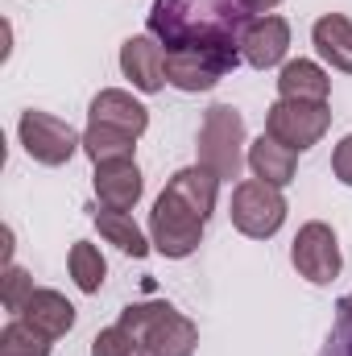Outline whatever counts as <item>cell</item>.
I'll list each match as a JSON object with an SVG mask.
<instances>
[{
	"label": "cell",
	"mask_w": 352,
	"mask_h": 356,
	"mask_svg": "<svg viewBox=\"0 0 352 356\" xmlns=\"http://www.w3.org/2000/svg\"><path fill=\"white\" fill-rule=\"evenodd\" d=\"M237 25L241 13L224 0H154L145 17V33H154L166 50V83L186 95L211 91L245 63Z\"/></svg>",
	"instance_id": "obj_1"
},
{
	"label": "cell",
	"mask_w": 352,
	"mask_h": 356,
	"mask_svg": "<svg viewBox=\"0 0 352 356\" xmlns=\"http://www.w3.org/2000/svg\"><path fill=\"white\" fill-rule=\"evenodd\" d=\"M120 323L137 336L145 356H195V348H199V327L178 307L158 302V298L129 302L120 311Z\"/></svg>",
	"instance_id": "obj_2"
},
{
	"label": "cell",
	"mask_w": 352,
	"mask_h": 356,
	"mask_svg": "<svg viewBox=\"0 0 352 356\" xmlns=\"http://www.w3.org/2000/svg\"><path fill=\"white\" fill-rule=\"evenodd\" d=\"M195 154L199 166H207L220 182L241 178L249 166V137H245V116L232 104H211L199 120V137H195Z\"/></svg>",
	"instance_id": "obj_3"
},
{
	"label": "cell",
	"mask_w": 352,
	"mask_h": 356,
	"mask_svg": "<svg viewBox=\"0 0 352 356\" xmlns=\"http://www.w3.org/2000/svg\"><path fill=\"white\" fill-rule=\"evenodd\" d=\"M286 195L282 186H269L262 178H241L232 186V203H228V216H232V228L249 241H269L282 232L286 224Z\"/></svg>",
	"instance_id": "obj_4"
},
{
	"label": "cell",
	"mask_w": 352,
	"mask_h": 356,
	"mask_svg": "<svg viewBox=\"0 0 352 356\" xmlns=\"http://www.w3.org/2000/svg\"><path fill=\"white\" fill-rule=\"evenodd\" d=\"M203 228L207 220L195 216L178 195L162 191L154 199V211H150V241H154V253L170 257V261H182L191 257L199 245H203Z\"/></svg>",
	"instance_id": "obj_5"
},
{
	"label": "cell",
	"mask_w": 352,
	"mask_h": 356,
	"mask_svg": "<svg viewBox=\"0 0 352 356\" xmlns=\"http://www.w3.org/2000/svg\"><path fill=\"white\" fill-rule=\"evenodd\" d=\"M17 137H21V149H25L38 166H67V162L83 149V133H75L63 116L42 112V108L21 112Z\"/></svg>",
	"instance_id": "obj_6"
},
{
	"label": "cell",
	"mask_w": 352,
	"mask_h": 356,
	"mask_svg": "<svg viewBox=\"0 0 352 356\" xmlns=\"http://www.w3.org/2000/svg\"><path fill=\"white\" fill-rule=\"evenodd\" d=\"M332 129V108L328 104H307V99H273L269 112H265V133L294 149V154H307L311 145L323 141V133Z\"/></svg>",
	"instance_id": "obj_7"
},
{
	"label": "cell",
	"mask_w": 352,
	"mask_h": 356,
	"mask_svg": "<svg viewBox=\"0 0 352 356\" xmlns=\"http://www.w3.org/2000/svg\"><path fill=\"white\" fill-rule=\"evenodd\" d=\"M290 266L298 269V277H307L311 286H332L340 277V269H344L336 228L323 224V220L303 224L294 245H290Z\"/></svg>",
	"instance_id": "obj_8"
},
{
	"label": "cell",
	"mask_w": 352,
	"mask_h": 356,
	"mask_svg": "<svg viewBox=\"0 0 352 356\" xmlns=\"http://www.w3.org/2000/svg\"><path fill=\"white\" fill-rule=\"evenodd\" d=\"M237 46H241L245 67H253V71H273V67L286 63V50H290V21L278 17V13L241 17V25H237Z\"/></svg>",
	"instance_id": "obj_9"
},
{
	"label": "cell",
	"mask_w": 352,
	"mask_h": 356,
	"mask_svg": "<svg viewBox=\"0 0 352 356\" xmlns=\"http://www.w3.org/2000/svg\"><path fill=\"white\" fill-rule=\"evenodd\" d=\"M120 75L141 95H158L166 88V50L154 33H133L120 42Z\"/></svg>",
	"instance_id": "obj_10"
},
{
	"label": "cell",
	"mask_w": 352,
	"mask_h": 356,
	"mask_svg": "<svg viewBox=\"0 0 352 356\" xmlns=\"http://www.w3.org/2000/svg\"><path fill=\"white\" fill-rule=\"evenodd\" d=\"M88 124H108V129H120L129 137H145L150 129V108L125 88H104L91 95L88 104Z\"/></svg>",
	"instance_id": "obj_11"
},
{
	"label": "cell",
	"mask_w": 352,
	"mask_h": 356,
	"mask_svg": "<svg viewBox=\"0 0 352 356\" xmlns=\"http://www.w3.org/2000/svg\"><path fill=\"white\" fill-rule=\"evenodd\" d=\"M91 191L99 199V207H112V211H133L145 195V178L137 158L133 162H108V166H95L91 175Z\"/></svg>",
	"instance_id": "obj_12"
},
{
	"label": "cell",
	"mask_w": 352,
	"mask_h": 356,
	"mask_svg": "<svg viewBox=\"0 0 352 356\" xmlns=\"http://www.w3.org/2000/svg\"><path fill=\"white\" fill-rule=\"evenodd\" d=\"M17 319H25V323H29L33 332H42L46 340H63V336L75 327V302H71L67 294L50 290V286H38V290L25 298V307H21Z\"/></svg>",
	"instance_id": "obj_13"
},
{
	"label": "cell",
	"mask_w": 352,
	"mask_h": 356,
	"mask_svg": "<svg viewBox=\"0 0 352 356\" xmlns=\"http://www.w3.org/2000/svg\"><path fill=\"white\" fill-rule=\"evenodd\" d=\"M332 75L315 58H286L278 67V99H307V104H328Z\"/></svg>",
	"instance_id": "obj_14"
},
{
	"label": "cell",
	"mask_w": 352,
	"mask_h": 356,
	"mask_svg": "<svg viewBox=\"0 0 352 356\" xmlns=\"http://www.w3.org/2000/svg\"><path fill=\"white\" fill-rule=\"evenodd\" d=\"M311 46H315V54L332 71L352 75V17H344V13H323L311 25Z\"/></svg>",
	"instance_id": "obj_15"
},
{
	"label": "cell",
	"mask_w": 352,
	"mask_h": 356,
	"mask_svg": "<svg viewBox=\"0 0 352 356\" xmlns=\"http://www.w3.org/2000/svg\"><path fill=\"white\" fill-rule=\"evenodd\" d=\"M249 170L253 178H262L269 186H290L298 175V154L278 145L269 133H262L257 141H249Z\"/></svg>",
	"instance_id": "obj_16"
},
{
	"label": "cell",
	"mask_w": 352,
	"mask_h": 356,
	"mask_svg": "<svg viewBox=\"0 0 352 356\" xmlns=\"http://www.w3.org/2000/svg\"><path fill=\"white\" fill-rule=\"evenodd\" d=\"M166 191L170 195H178L195 216H203V220H211V211H216V199H220V178L211 175L207 166H182V170H175L170 175V182H166Z\"/></svg>",
	"instance_id": "obj_17"
},
{
	"label": "cell",
	"mask_w": 352,
	"mask_h": 356,
	"mask_svg": "<svg viewBox=\"0 0 352 356\" xmlns=\"http://www.w3.org/2000/svg\"><path fill=\"white\" fill-rule=\"evenodd\" d=\"M91 220H95L99 236H104L108 245H116L120 253H129V257H150V253H154V241H150V232H141V224L133 220V211L95 207Z\"/></svg>",
	"instance_id": "obj_18"
},
{
	"label": "cell",
	"mask_w": 352,
	"mask_h": 356,
	"mask_svg": "<svg viewBox=\"0 0 352 356\" xmlns=\"http://www.w3.org/2000/svg\"><path fill=\"white\" fill-rule=\"evenodd\" d=\"M83 154L91 158V166H108V162H133L137 154V137L108 129V124H88L83 129Z\"/></svg>",
	"instance_id": "obj_19"
},
{
	"label": "cell",
	"mask_w": 352,
	"mask_h": 356,
	"mask_svg": "<svg viewBox=\"0 0 352 356\" xmlns=\"http://www.w3.org/2000/svg\"><path fill=\"white\" fill-rule=\"evenodd\" d=\"M67 269H71V282H75L83 294H99V286H104V277H108V261H104L99 245H91V241H75V245H71Z\"/></svg>",
	"instance_id": "obj_20"
},
{
	"label": "cell",
	"mask_w": 352,
	"mask_h": 356,
	"mask_svg": "<svg viewBox=\"0 0 352 356\" xmlns=\"http://www.w3.org/2000/svg\"><path fill=\"white\" fill-rule=\"evenodd\" d=\"M50 344L54 340H46L42 332H33L25 319H8L4 323V332H0V356H50Z\"/></svg>",
	"instance_id": "obj_21"
},
{
	"label": "cell",
	"mask_w": 352,
	"mask_h": 356,
	"mask_svg": "<svg viewBox=\"0 0 352 356\" xmlns=\"http://www.w3.org/2000/svg\"><path fill=\"white\" fill-rule=\"evenodd\" d=\"M91 356H145V348L137 344V336L125 323H112L91 340Z\"/></svg>",
	"instance_id": "obj_22"
},
{
	"label": "cell",
	"mask_w": 352,
	"mask_h": 356,
	"mask_svg": "<svg viewBox=\"0 0 352 356\" xmlns=\"http://www.w3.org/2000/svg\"><path fill=\"white\" fill-rule=\"evenodd\" d=\"M38 286H33V277L25 273L21 266H4V290H0V298H4V311L8 315H21V307H25V298L33 294Z\"/></svg>",
	"instance_id": "obj_23"
},
{
	"label": "cell",
	"mask_w": 352,
	"mask_h": 356,
	"mask_svg": "<svg viewBox=\"0 0 352 356\" xmlns=\"http://www.w3.org/2000/svg\"><path fill=\"white\" fill-rule=\"evenodd\" d=\"M319 356H352V323L349 319H336V327L328 332Z\"/></svg>",
	"instance_id": "obj_24"
},
{
	"label": "cell",
	"mask_w": 352,
	"mask_h": 356,
	"mask_svg": "<svg viewBox=\"0 0 352 356\" xmlns=\"http://www.w3.org/2000/svg\"><path fill=\"white\" fill-rule=\"evenodd\" d=\"M332 175H336V182L352 186V133L349 137H340L336 149H332Z\"/></svg>",
	"instance_id": "obj_25"
},
{
	"label": "cell",
	"mask_w": 352,
	"mask_h": 356,
	"mask_svg": "<svg viewBox=\"0 0 352 356\" xmlns=\"http://www.w3.org/2000/svg\"><path fill=\"white\" fill-rule=\"evenodd\" d=\"M232 13H241V17H262V13H273L282 0H224Z\"/></svg>",
	"instance_id": "obj_26"
},
{
	"label": "cell",
	"mask_w": 352,
	"mask_h": 356,
	"mask_svg": "<svg viewBox=\"0 0 352 356\" xmlns=\"http://www.w3.org/2000/svg\"><path fill=\"white\" fill-rule=\"evenodd\" d=\"M336 319H349L352 323V294H344V298L336 302Z\"/></svg>",
	"instance_id": "obj_27"
}]
</instances>
